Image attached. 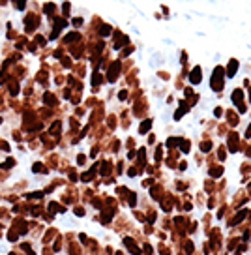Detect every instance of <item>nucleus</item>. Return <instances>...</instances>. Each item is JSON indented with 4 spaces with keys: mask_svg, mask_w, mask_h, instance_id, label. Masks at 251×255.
Returning <instances> with one entry per match:
<instances>
[{
    "mask_svg": "<svg viewBox=\"0 0 251 255\" xmlns=\"http://www.w3.org/2000/svg\"><path fill=\"white\" fill-rule=\"evenodd\" d=\"M212 88L214 90H221L223 88V68H216L214 75H212Z\"/></svg>",
    "mask_w": 251,
    "mask_h": 255,
    "instance_id": "obj_1",
    "label": "nucleus"
},
{
    "mask_svg": "<svg viewBox=\"0 0 251 255\" xmlns=\"http://www.w3.org/2000/svg\"><path fill=\"white\" fill-rule=\"evenodd\" d=\"M118 71H120V62L116 60V62H113V64H111L109 73H107V79H109L111 83H114V81H116V77H118Z\"/></svg>",
    "mask_w": 251,
    "mask_h": 255,
    "instance_id": "obj_2",
    "label": "nucleus"
},
{
    "mask_svg": "<svg viewBox=\"0 0 251 255\" xmlns=\"http://www.w3.org/2000/svg\"><path fill=\"white\" fill-rule=\"evenodd\" d=\"M201 73H202V71H201V68H199V66H197V68H193V71L189 73V81H191L193 84H197V83H201V77H202Z\"/></svg>",
    "mask_w": 251,
    "mask_h": 255,
    "instance_id": "obj_3",
    "label": "nucleus"
},
{
    "mask_svg": "<svg viewBox=\"0 0 251 255\" xmlns=\"http://www.w3.org/2000/svg\"><path fill=\"white\" fill-rule=\"evenodd\" d=\"M124 244H125V248H128L133 255H141V249L133 244V240H131V238H124Z\"/></svg>",
    "mask_w": 251,
    "mask_h": 255,
    "instance_id": "obj_4",
    "label": "nucleus"
},
{
    "mask_svg": "<svg viewBox=\"0 0 251 255\" xmlns=\"http://www.w3.org/2000/svg\"><path fill=\"white\" fill-rule=\"evenodd\" d=\"M236 70H238V62L236 60H231L229 62V66H227V77H234V73H236Z\"/></svg>",
    "mask_w": 251,
    "mask_h": 255,
    "instance_id": "obj_5",
    "label": "nucleus"
},
{
    "mask_svg": "<svg viewBox=\"0 0 251 255\" xmlns=\"http://www.w3.org/2000/svg\"><path fill=\"white\" fill-rule=\"evenodd\" d=\"M229 148H231V152H236V150H238V139H236V133H231V137H229Z\"/></svg>",
    "mask_w": 251,
    "mask_h": 255,
    "instance_id": "obj_6",
    "label": "nucleus"
},
{
    "mask_svg": "<svg viewBox=\"0 0 251 255\" xmlns=\"http://www.w3.org/2000/svg\"><path fill=\"white\" fill-rule=\"evenodd\" d=\"M150 128H152V120H144V122L141 124V128H139V131H141V133H146Z\"/></svg>",
    "mask_w": 251,
    "mask_h": 255,
    "instance_id": "obj_7",
    "label": "nucleus"
},
{
    "mask_svg": "<svg viewBox=\"0 0 251 255\" xmlns=\"http://www.w3.org/2000/svg\"><path fill=\"white\" fill-rule=\"evenodd\" d=\"M184 113H187V107H185V105H184V103H182V107H180V109H178V111H176V113H174V120H180V118H182V115H184Z\"/></svg>",
    "mask_w": 251,
    "mask_h": 255,
    "instance_id": "obj_8",
    "label": "nucleus"
},
{
    "mask_svg": "<svg viewBox=\"0 0 251 255\" xmlns=\"http://www.w3.org/2000/svg\"><path fill=\"white\" fill-rule=\"evenodd\" d=\"M244 218H245V210H240V212H238V214H236V218L233 220V225H236V223H240V221H242Z\"/></svg>",
    "mask_w": 251,
    "mask_h": 255,
    "instance_id": "obj_9",
    "label": "nucleus"
},
{
    "mask_svg": "<svg viewBox=\"0 0 251 255\" xmlns=\"http://www.w3.org/2000/svg\"><path fill=\"white\" fill-rule=\"evenodd\" d=\"M242 96H244V92H242V90H234V94H233V101L238 105V103H240V99H242Z\"/></svg>",
    "mask_w": 251,
    "mask_h": 255,
    "instance_id": "obj_10",
    "label": "nucleus"
},
{
    "mask_svg": "<svg viewBox=\"0 0 251 255\" xmlns=\"http://www.w3.org/2000/svg\"><path fill=\"white\" fill-rule=\"evenodd\" d=\"M180 150H182V152H189V141L180 139Z\"/></svg>",
    "mask_w": 251,
    "mask_h": 255,
    "instance_id": "obj_11",
    "label": "nucleus"
},
{
    "mask_svg": "<svg viewBox=\"0 0 251 255\" xmlns=\"http://www.w3.org/2000/svg\"><path fill=\"white\" fill-rule=\"evenodd\" d=\"M43 101H45V103H49V105H54V103H56L54 96H51V94H45V96H43Z\"/></svg>",
    "mask_w": 251,
    "mask_h": 255,
    "instance_id": "obj_12",
    "label": "nucleus"
},
{
    "mask_svg": "<svg viewBox=\"0 0 251 255\" xmlns=\"http://www.w3.org/2000/svg\"><path fill=\"white\" fill-rule=\"evenodd\" d=\"M99 34H101V36H111V26H109V25H103L101 30H99Z\"/></svg>",
    "mask_w": 251,
    "mask_h": 255,
    "instance_id": "obj_13",
    "label": "nucleus"
},
{
    "mask_svg": "<svg viewBox=\"0 0 251 255\" xmlns=\"http://www.w3.org/2000/svg\"><path fill=\"white\" fill-rule=\"evenodd\" d=\"M49 210H51V212H64V208L58 206L56 203H51V204H49Z\"/></svg>",
    "mask_w": 251,
    "mask_h": 255,
    "instance_id": "obj_14",
    "label": "nucleus"
},
{
    "mask_svg": "<svg viewBox=\"0 0 251 255\" xmlns=\"http://www.w3.org/2000/svg\"><path fill=\"white\" fill-rule=\"evenodd\" d=\"M75 39H79V34L77 32H73V34H69V36H66V43H69V41H75Z\"/></svg>",
    "mask_w": 251,
    "mask_h": 255,
    "instance_id": "obj_15",
    "label": "nucleus"
},
{
    "mask_svg": "<svg viewBox=\"0 0 251 255\" xmlns=\"http://www.w3.org/2000/svg\"><path fill=\"white\" fill-rule=\"evenodd\" d=\"M201 148H202V152H208V150L212 148V143H210V141H204V143L201 144Z\"/></svg>",
    "mask_w": 251,
    "mask_h": 255,
    "instance_id": "obj_16",
    "label": "nucleus"
},
{
    "mask_svg": "<svg viewBox=\"0 0 251 255\" xmlns=\"http://www.w3.org/2000/svg\"><path fill=\"white\" fill-rule=\"evenodd\" d=\"M221 173H223V169H221V167L212 169V171H210V175H212V176H221Z\"/></svg>",
    "mask_w": 251,
    "mask_h": 255,
    "instance_id": "obj_17",
    "label": "nucleus"
},
{
    "mask_svg": "<svg viewBox=\"0 0 251 255\" xmlns=\"http://www.w3.org/2000/svg\"><path fill=\"white\" fill-rule=\"evenodd\" d=\"M174 144H180V139H169V141H167V146H174Z\"/></svg>",
    "mask_w": 251,
    "mask_h": 255,
    "instance_id": "obj_18",
    "label": "nucleus"
},
{
    "mask_svg": "<svg viewBox=\"0 0 251 255\" xmlns=\"http://www.w3.org/2000/svg\"><path fill=\"white\" fill-rule=\"evenodd\" d=\"M13 163H15L13 160H6V161L2 163V167H4V169H10V167H13Z\"/></svg>",
    "mask_w": 251,
    "mask_h": 255,
    "instance_id": "obj_19",
    "label": "nucleus"
},
{
    "mask_svg": "<svg viewBox=\"0 0 251 255\" xmlns=\"http://www.w3.org/2000/svg\"><path fill=\"white\" fill-rule=\"evenodd\" d=\"M92 83H94V86L101 83V77H99V73H94V79H92Z\"/></svg>",
    "mask_w": 251,
    "mask_h": 255,
    "instance_id": "obj_20",
    "label": "nucleus"
},
{
    "mask_svg": "<svg viewBox=\"0 0 251 255\" xmlns=\"http://www.w3.org/2000/svg\"><path fill=\"white\" fill-rule=\"evenodd\" d=\"M58 130H60V122H54V124H53V128H51V133H56Z\"/></svg>",
    "mask_w": 251,
    "mask_h": 255,
    "instance_id": "obj_21",
    "label": "nucleus"
},
{
    "mask_svg": "<svg viewBox=\"0 0 251 255\" xmlns=\"http://www.w3.org/2000/svg\"><path fill=\"white\" fill-rule=\"evenodd\" d=\"M103 167H101V175H107L109 173V163H101Z\"/></svg>",
    "mask_w": 251,
    "mask_h": 255,
    "instance_id": "obj_22",
    "label": "nucleus"
},
{
    "mask_svg": "<svg viewBox=\"0 0 251 255\" xmlns=\"http://www.w3.org/2000/svg\"><path fill=\"white\" fill-rule=\"evenodd\" d=\"M23 249H25V251H26L28 255H34V251H32V248H30L28 244H23Z\"/></svg>",
    "mask_w": 251,
    "mask_h": 255,
    "instance_id": "obj_23",
    "label": "nucleus"
},
{
    "mask_svg": "<svg viewBox=\"0 0 251 255\" xmlns=\"http://www.w3.org/2000/svg\"><path fill=\"white\" fill-rule=\"evenodd\" d=\"M41 195H43V193H41V191H34V193H30L28 197H32V199H39Z\"/></svg>",
    "mask_w": 251,
    "mask_h": 255,
    "instance_id": "obj_24",
    "label": "nucleus"
},
{
    "mask_svg": "<svg viewBox=\"0 0 251 255\" xmlns=\"http://www.w3.org/2000/svg\"><path fill=\"white\" fill-rule=\"evenodd\" d=\"M185 251H187V253H191V251H193V244H191V242H187V244H185Z\"/></svg>",
    "mask_w": 251,
    "mask_h": 255,
    "instance_id": "obj_25",
    "label": "nucleus"
},
{
    "mask_svg": "<svg viewBox=\"0 0 251 255\" xmlns=\"http://www.w3.org/2000/svg\"><path fill=\"white\" fill-rule=\"evenodd\" d=\"M41 169H43V167H41V163H34V173H39Z\"/></svg>",
    "mask_w": 251,
    "mask_h": 255,
    "instance_id": "obj_26",
    "label": "nucleus"
},
{
    "mask_svg": "<svg viewBox=\"0 0 251 255\" xmlns=\"http://www.w3.org/2000/svg\"><path fill=\"white\" fill-rule=\"evenodd\" d=\"M36 41L38 43H45V38L43 36H36Z\"/></svg>",
    "mask_w": 251,
    "mask_h": 255,
    "instance_id": "obj_27",
    "label": "nucleus"
},
{
    "mask_svg": "<svg viewBox=\"0 0 251 255\" xmlns=\"http://www.w3.org/2000/svg\"><path fill=\"white\" fill-rule=\"evenodd\" d=\"M53 10H54V6H53V4H47V6H45V11H47V13H51Z\"/></svg>",
    "mask_w": 251,
    "mask_h": 255,
    "instance_id": "obj_28",
    "label": "nucleus"
},
{
    "mask_svg": "<svg viewBox=\"0 0 251 255\" xmlns=\"http://www.w3.org/2000/svg\"><path fill=\"white\" fill-rule=\"evenodd\" d=\"M135 201H137V199H135V195L131 193V195H129V204H131V206H135Z\"/></svg>",
    "mask_w": 251,
    "mask_h": 255,
    "instance_id": "obj_29",
    "label": "nucleus"
},
{
    "mask_svg": "<svg viewBox=\"0 0 251 255\" xmlns=\"http://www.w3.org/2000/svg\"><path fill=\"white\" fill-rule=\"evenodd\" d=\"M144 251L150 255V253H152V246H148V244H146V246H144Z\"/></svg>",
    "mask_w": 251,
    "mask_h": 255,
    "instance_id": "obj_30",
    "label": "nucleus"
},
{
    "mask_svg": "<svg viewBox=\"0 0 251 255\" xmlns=\"http://www.w3.org/2000/svg\"><path fill=\"white\" fill-rule=\"evenodd\" d=\"M10 240H17V233H13V231L10 233Z\"/></svg>",
    "mask_w": 251,
    "mask_h": 255,
    "instance_id": "obj_31",
    "label": "nucleus"
},
{
    "mask_svg": "<svg viewBox=\"0 0 251 255\" xmlns=\"http://www.w3.org/2000/svg\"><path fill=\"white\" fill-rule=\"evenodd\" d=\"M137 175V169H129V176H135Z\"/></svg>",
    "mask_w": 251,
    "mask_h": 255,
    "instance_id": "obj_32",
    "label": "nucleus"
},
{
    "mask_svg": "<svg viewBox=\"0 0 251 255\" xmlns=\"http://www.w3.org/2000/svg\"><path fill=\"white\" fill-rule=\"evenodd\" d=\"M62 10H64V13H68V10H69V4H64V6H62Z\"/></svg>",
    "mask_w": 251,
    "mask_h": 255,
    "instance_id": "obj_33",
    "label": "nucleus"
},
{
    "mask_svg": "<svg viewBox=\"0 0 251 255\" xmlns=\"http://www.w3.org/2000/svg\"><path fill=\"white\" fill-rule=\"evenodd\" d=\"M125 96H128L125 92H120V94H118V98H120V99H125Z\"/></svg>",
    "mask_w": 251,
    "mask_h": 255,
    "instance_id": "obj_34",
    "label": "nucleus"
},
{
    "mask_svg": "<svg viewBox=\"0 0 251 255\" xmlns=\"http://www.w3.org/2000/svg\"><path fill=\"white\" fill-rule=\"evenodd\" d=\"M219 160H225V152H223V148L219 150Z\"/></svg>",
    "mask_w": 251,
    "mask_h": 255,
    "instance_id": "obj_35",
    "label": "nucleus"
},
{
    "mask_svg": "<svg viewBox=\"0 0 251 255\" xmlns=\"http://www.w3.org/2000/svg\"><path fill=\"white\" fill-rule=\"evenodd\" d=\"M245 137H251V126L247 128V131H245Z\"/></svg>",
    "mask_w": 251,
    "mask_h": 255,
    "instance_id": "obj_36",
    "label": "nucleus"
},
{
    "mask_svg": "<svg viewBox=\"0 0 251 255\" xmlns=\"http://www.w3.org/2000/svg\"><path fill=\"white\" fill-rule=\"evenodd\" d=\"M249 101H251V90H249Z\"/></svg>",
    "mask_w": 251,
    "mask_h": 255,
    "instance_id": "obj_37",
    "label": "nucleus"
},
{
    "mask_svg": "<svg viewBox=\"0 0 251 255\" xmlns=\"http://www.w3.org/2000/svg\"><path fill=\"white\" fill-rule=\"evenodd\" d=\"M118 255H120V253H118Z\"/></svg>",
    "mask_w": 251,
    "mask_h": 255,
    "instance_id": "obj_38",
    "label": "nucleus"
}]
</instances>
